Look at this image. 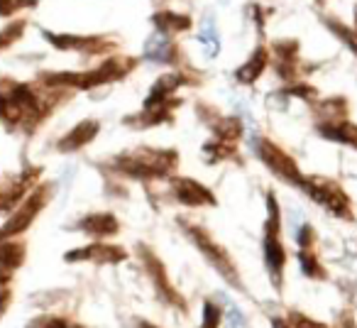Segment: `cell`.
I'll list each match as a JSON object with an SVG mask.
<instances>
[{"label": "cell", "mask_w": 357, "mask_h": 328, "mask_svg": "<svg viewBox=\"0 0 357 328\" xmlns=\"http://www.w3.org/2000/svg\"><path fill=\"white\" fill-rule=\"evenodd\" d=\"M262 64H264V59H257V57H255V59L250 61V64L245 66V69L238 71L240 81H252V79H257V74L262 71Z\"/></svg>", "instance_id": "3957f363"}, {"label": "cell", "mask_w": 357, "mask_h": 328, "mask_svg": "<svg viewBox=\"0 0 357 328\" xmlns=\"http://www.w3.org/2000/svg\"><path fill=\"white\" fill-rule=\"evenodd\" d=\"M277 328H284V323H277Z\"/></svg>", "instance_id": "8992f818"}, {"label": "cell", "mask_w": 357, "mask_h": 328, "mask_svg": "<svg viewBox=\"0 0 357 328\" xmlns=\"http://www.w3.org/2000/svg\"><path fill=\"white\" fill-rule=\"evenodd\" d=\"M3 103H6V100H3V96H0V110H3Z\"/></svg>", "instance_id": "5b68a950"}, {"label": "cell", "mask_w": 357, "mask_h": 328, "mask_svg": "<svg viewBox=\"0 0 357 328\" xmlns=\"http://www.w3.org/2000/svg\"><path fill=\"white\" fill-rule=\"evenodd\" d=\"M267 262H269V267H272L274 272H279V269H282V264H284V250H282V245L274 243L272 238L267 240Z\"/></svg>", "instance_id": "6da1fadb"}, {"label": "cell", "mask_w": 357, "mask_h": 328, "mask_svg": "<svg viewBox=\"0 0 357 328\" xmlns=\"http://www.w3.org/2000/svg\"><path fill=\"white\" fill-rule=\"evenodd\" d=\"M206 328H218V311L211 304H206Z\"/></svg>", "instance_id": "277c9868"}, {"label": "cell", "mask_w": 357, "mask_h": 328, "mask_svg": "<svg viewBox=\"0 0 357 328\" xmlns=\"http://www.w3.org/2000/svg\"><path fill=\"white\" fill-rule=\"evenodd\" d=\"M201 45H204L206 50L211 52V54H215V52H218V47H220L218 32L213 30V25H211V22H206L204 30H201Z\"/></svg>", "instance_id": "7a4b0ae2"}]
</instances>
